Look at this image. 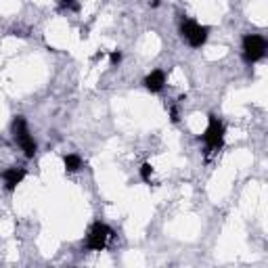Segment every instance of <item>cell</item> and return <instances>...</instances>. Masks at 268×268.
<instances>
[{
	"label": "cell",
	"mask_w": 268,
	"mask_h": 268,
	"mask_svg": "<svg viewBox=\"0 0 268 268\" xmlns=\"http://www.w3.org/2000/svg\"><path fill=\"white\" fill-rule=\"evenodd\" d=\"M159 4H162V0H151V6H153V8H157Z\"/></svg>",
	"instance_id": "cell-13"
},
{
	"label": "cell",
	"mask_w": 268,
	"mask_h": 268,
	"mask_svg": "<svg viewBox=\"0 0 268 268\" xmlns=\"http://www.w3.org/2000/svg\"><path fill=\"white\" fill-rule=\"evenodd\" d=\"M61 8H71V11H78L80 8V4L76 2V0H61Z\"/></svg>",
	"instance_id": "cell-10"
},
{
	"label": "cell",
	"mask_w": 268,
	"mask_h": 268,
	"mask_svg": "<svg viewBox=\"0 0 268 268\" xmlns=\"http://www.w3.org/2000/svg\"><path fill=\"white\" fill-rule=\"evenodd\" d=\"M111 237H113V230L107 226L105 222H94V224L88 228L86 249H90V252H103Z\"/></svg>",
	"instance_id": "cell-4"
},
{
	"label": "cell",
	"mask_w": 268,
	"mask_h": 268,
	"mask_svg": "<svg viewBox=\"0 0 268 268\" xmlns=\"http://www.w3.org/2000/svg\"><path fill=\"white\" fill-rule=\"evenodd\" d=\"M151 174H153V166H151L149 162L142 164V166H140V178H142V180L151 182Z\"/></svg>",
	"instance_id": "cell-9"
},
{
	"label": "cell",
	"mask_w": 268,
	"mask_h": 268,
	"mask_svg": "<svg viewBox=\"0 0 268 268\" xmlns=\"http://www.w3.org/2000/svg\"><path fill=\"white\" fill-rule=\"evenodd\" d=\"M142 84H145V88L149 92H162L164 84H166V71H162V69L151 71V74L142 80Z\"/></svg>",
	"instance_id": "cell-7"
},
{
	"label": "cell",
	"mask_w": 268,
	"mask_h": 268,
	"mask_svg": "<svg viewBox=\"0 0 268 268\" xmlns=\"http://www.w3.org/2000/svg\"><path fill=\"white\" fill-rule=\"evenodd\" d=\"M266 38L258 34H247L243 36V59L247 63H256L266 55Z\"/></svg>",
	"instance_id": "cell-5"
},
{
	"label": "cell",
	"mask_w": 268,
	"mask_h": 268,
	"mask_svg": "<svg viewBox=\"0 0 268 268\" xmlns=\"http://www.w3.org/2000/svg\"><path fill=\"white\" fill-rule=\"evenodd\" d=\"M224 134H226L224 124H222L214 113H210L208 115V128H205V132L201 134V140L205 142L208 151L222 149V145H224Z\"/></svg>",
	"instance_id": "cell-2"
},
{
	"label": "cell",
	"mask_w": 268,
	"mask_h": 268,
	"mask_svg": "<svg viewBox=\"0 0 268 268\" xmlns=\"http://www.w3.org/2000/svg\"><path fill=\"white\" fill-rule=\"evenodd\" d=\"M180 34H182V38L189 42V46L201 48L203 44L208 42L210 28H205V25H199L195 19H184V21L180 23Z\"/></svg>",
	"instance_id": "cell-3"
},
{
	"label": "cell",
	"mask_w": 268,
	"mask_h": 268,
	"mask_svg": "<svg viewBox=\"0 0 268 268\" xmlns=\"http://www.w3.org/2000/svg\"><path fill=\"white\" fill-rule=\"evenodd\" d=\"M25 170L23 168H6L2 174V182H4V189L6 191H15L17 189V184H21V180L25 178Z\"/></svg>",
	"instance_id": "cell-6"
},
{
	"label": "cell",
	"mask_w": 268,
	"mask_h": 268,
	"mask_svg": "<svg viewBox=\"0 0 268 268\" xmlns=\"http://www.w3.org/2000/svg\"><path fill=\"white\" fill-rule=\"evenodd\" d=\"M170 120H172L174 124H178V120H180L178 118V107H170Z\"/></svg>",
	"instance_id": "cell-12"
},
{
	"label": "cell",
	"mask_w": 268,
	"mask_h": 268,
	"mask_svg": "<svg viewBox=\"0 0 268 268\" xmlns=\"http://www.w3.org/2000/svg\"><path fill=\"white\" fill-rule=\"evenodd\" d=\"M63 166H65V172L74 174L82 168V157L76 155V153H67V155H63Z\"/></svg>",
	"instance_id": "cell-8"
},
{
	"label": "cell",
	"mask_w": 268,
	"mask_h": 268,
	"mask_svg": "<svg viewBox=\"0 0 268 268\" xmlns=\"http://www.w3.org/2000/svg\"><path fill=\"white\" fill-rule=\"evenodd\" d=\"M120 61H122V52L120 50H113L111 55H109V63L115 67V65H120Z\"/></svg>",
	"instance_id": "cell-11"
},
{
	"label": "cell",
	"mask_w": 268,
	"mask_h": 268,
	"mask_svg": "<svg viewBox=\"0 0 268 268\" xmlns=\"http://www.w3.org/2000/svg\"><path fill=\"white\" fill-rule=\"evenodd\" d=\"M11 128H13V136H15L17 142H19V147L23 149L25 157L32 159V157L36 155V151H38V145H36L34 136L30 134V130H28V122H25L23 115H15V120H13V126H11Z\"/></svg>",
	"instance_id": "cell-1"
}]
</instances>
